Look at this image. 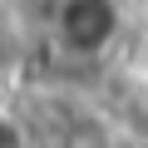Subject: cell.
<instances>
[{
  "label": "cell",
  "instance_id": "cell-1",
  "mask_svg": "<svg viewBox=\"0 0 148 148\" xmlns=\"http://www.w3.org/2000/svg\"><path fill=\"white\" fill-rule=\"evenodd\" d=\"M49 30L64 59H99L114 49L123 30V5L119 0H59L49 15Z\"/></svg>",
  "mask_w": 148,
  "mask_h": 148
},
{
  "label": "cell",
  "instance_id": "cell-2",
  "mask_svg": "<svg viewBox=\"0 0 148 148\" xmlns=\"http://www.w3.org/2000/svg\"><path fill=\"white\" fill-rule=\"evenodd\" d=\"M143 148H148V143H143Z\"/></svg>",
  "mask_w": 148,
  "mask_h": 148
}]
</instances>
